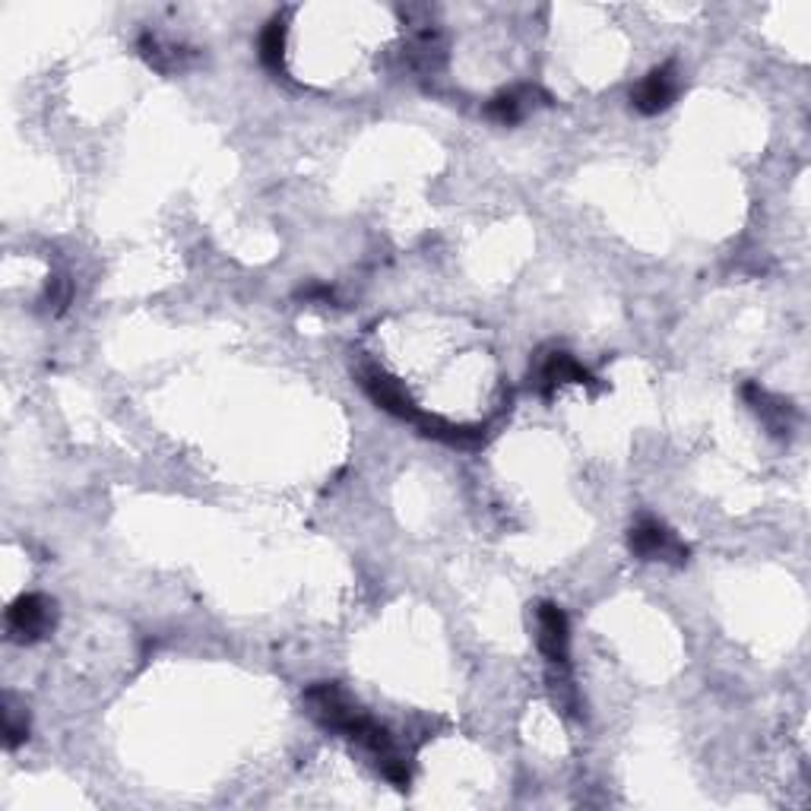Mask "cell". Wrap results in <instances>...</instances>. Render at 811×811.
<instances>
[{
    "label": "cell",
    "instance_id": "1",
    "mask_svg": "<svg viewBox=\"0 0 811 811\" xmlns=\"http://www.w3.org/2000/svg\"><path fill=\"white\" fill-rule=\"evenodd\" d=\"M628 549L641 561H663V564H675L682 567L688 561V545L675 536V532L656 520V517H641L631 532H628Z\"/></svg>",
    "mask_w": 811,
    "mask_h": 811
},
{
    "label": "cell",
    "instance_id": "2",
    "mask_svg": "<svg viewBox=\"0 0 811 811\" xmlns=\"http://www.w3.org/2000/svg\"><path fill=\"white\" fill-rule=\"evenodd\" d=\"M52 628H55V602L38 593L20 596L7 609V631L16 644H35L45 634H52Z\"/></svg>",
    "mask_w": 811,
    "mask_h": 811
},
{
    "label": "cell",
    "instance_id": "3",
    "mask_svg": "<svg viewBox=\"0 0 811 811\" xmlns=\"http://www.w3.org/2000/svg\"><path fill=\"white\" fill-rule=\"evenodd\" d=\"M536 641L542 656L552 663V666H567V650H571V624L564 609L555 602H539L536 609Z\"/></svg>",
    "mask_w": 811,
    "mask_h": 811
},
{
    "label": "cell",
    "instance_id": "4",
    "mask_svg": "<svg viewBox=\"0 0 811 811\" xmlns=\"http://www.w3.org/2000/svg\"><path fill=\"white\" fill-rule=\"evenodd\" d=\"M675 95H678V70L669 60L663 67H653L638 83V89L631 92V105L641 114H660L675 102Z\"/></svg>",
    "mask_w": 811,
    "mask_h": 811
},
{
    "label": "cell",
    "instance_id": "5",
    "mask_svg": "<svg viewBox=\"0 0 811 811\" xmlns=\"http://www.w3.org/2000/svg\"><path fill=\"white\" fill-rule=\"evenodd\" d=\"M564 384H593V374L574 356L552 352L539 368V391H542V396H552Z\"/></svg>",
    "mask_w": 811,
    "mask_h": 811
},
{
    "label": "cell",
    "instance_id": "6",
    "mask_svg": "<svg viewBox=\"0 0 811 811\" xmlns=\"http://www.w3.org/2000/svg\"><path fill=\"white\" fill-rule=\"evenodd\" d=\"M742 396L748 399V406L755 409L757 416H761V421H764L774 435L786 438V435L792 431V409H789V403L777 399V396H770V393L764 391V387H757V384H745V387H742Z\"/></svg>",
    "mask_w": 811,
    "mask_h": 811
},
{
    "label": "cell",
    "instance_id": "7",
    "mask_svg": "<svg viewBox=\"0 0 811 811\" xmlns=\"http://www.w3.org/2000/svg\"><path fill=\"white\" fill-rule=\"evenodd\" d=\"M542 95L539 89L532 86H520V89H507V92H498L488 105H485V114L498 124H517L523 121L527 112H530V99Z\"/></svg>",
    "mask_w": 811,
    "mask_h": 811
},
{
    "label": "cell",
    "instance_id": "8",
    "mask_svg": "<svg viewBox=\"0 0 811 811\" xmlns=\"http://www.w3.org/2000/svg\"><path fill=\"white\" fill-rule=\"evenodd\" d=\"M257 52H260L263 67L280 70L282 57H285V23H282V20H270V23H267V29L260 32Z\"/></svg>",
    "mask_w": 811,
    "mask_h": 811
},
{
    "label": "cell",
    "instance_id": "9",
    "mask_svg": "<svg viewBox=\"0 0 811 811\" xmlns=\"http://www.w3.org/2000/svg\"><path fill=\"white\" fill-rule=\"evenodd\" d=\"M3 735H7V748H16L29 739L26 710L20 713V707H13L10 698H7V710H3Z\"/></svg>",
    "mask_w": 811,
    "mask_h": 811
}]
</instances>
